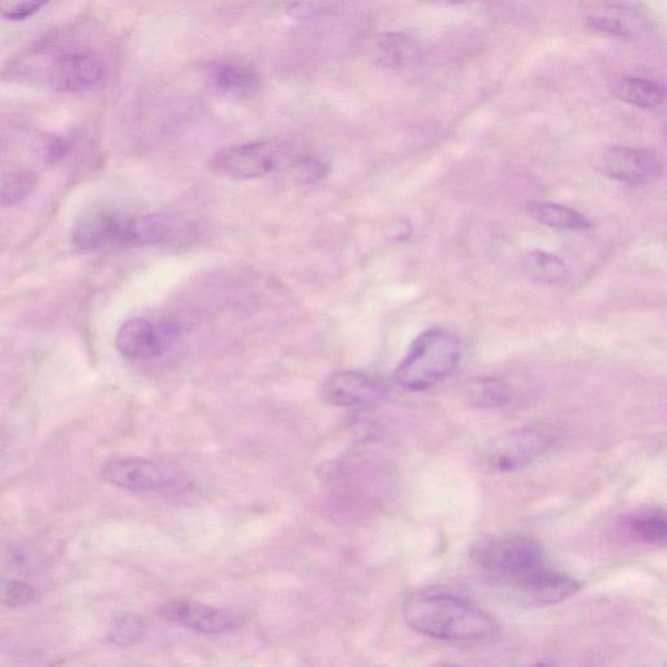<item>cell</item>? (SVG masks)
I'll return each mask as SVG.
<instances>
[{
    "instance_id": "6da1fadb",
    "label": "cell",
    "mask_w": 667,
    "mask_h": 667,
    "mask_svg": "<svg viewBox=\"0 0 667 667\" xmlns=\"http://www.w3.org/2000/svg\"><path fill=\"white\" fill-rule=\"evenodd\" d=\"M403 618L411 630L428 638L460 644H492L501 626L466 598L442 592H419L404 601Z\"/></svg>"
},
{
    "instance_id": "7a4b0ae2",
    "label": "cell",
    "mask_w": 667,
    "mask_h": 667,
    "mask_svg": "<svg viewBox=\"0 0 667 667\" xmlns=\"http://www.w3.org/2000/svg\"><path fill=\"white\" fill-rule=\"evenodd\" d=\"M471 557L486 578L516 593L548 567L540 545L522 535L490 537L473 548Z\"/></svg>"
},
{
    "instance_id": "3957f363",
    "label": "cell",
    "mask_w": 667,
    "mask_h": 667,
    "mask_svg": "<svg viewBox=\"0 0 667 667\" xmlns=\"http://www.w3.org/2000/svg\"><path fill=\"white\" fill-rule=\"evenodd\" d=\"M462 346L453 333L429 329L411 344L395 370V381L408 391H425L440 384L458 368Z\"/></svg>"
},
{
    "instance_id": "277c9868",
    "label": "cell",
    "mask_w": 667,
    "mask_h": 667,
    "mask_svg": "<svg viewBox=\"0 0 667 667\" xmlns=\"http://www.w3.org/2000/svg\"><path fill=\"white\" fill-rule=\"evenodd\" d=\"M292 158V149L282 142H245L219 150L210 159L209 169L226 178L255 179L283 169Z\"/></svg>"
},
{
    "instance_id": "5b68a950",
    "label": "cell",
    "mask_w": 667,
    "mask_h": 667,
    "mask_svg": "<svg viewBox=\"0 0 667 667\" xmlns=\"http://www.w3.org/2000/svg\"><path fill=\"white\" fill-rule=\"evenodd\" d=\"M552 434L539 428H522L501 434L486 443L481 460L494 472H514L529 466L548 453Z\"/></svg>"
},
{
    "instance_id": "8992f818",
    "label": "cell",
    "mask_w": 667,
    "mask_h": 667,
    "mask_svg": "<svg viewBox=\"0 0 667 667\" xmlns=\"http://www.w3.org/2000/svg\"><path fill=\"white\" fill-rule=\"evenodd\" d=\"M159 617L174 625L189 628L202 635H219L243 625V615L213 608L191 600H171L159 608Z\"/></svg>"
},
{
    "instance_id": "52a82bcc",
    "label": "cell",
    "mask_w": 667,
    "mask_h": 667,
    "mask_svg": "<svg viewBox=\"0 0 667 667\" xmlns=\"http://www.w3.org/2000/svg\"><path fill=\"white\" fill-rule=\"evenodd\" d=\"M189 230L188 223L170 214H146L119 217L114 245L145 247L174 242Z\"/></svg>"
},
{
    "instance_id": "ba28073f",
    "label": "cell",
    "mask_w": 667,
    "mask_h": 667,
    "mask_svg": "<svg viewBox=\"0 0 667 667\" xmlns=\"http://www.w3.org/2000/svg\"><path fill=\"white\" fill-rule=\"evenodd\" d=\"M601 163L610 178L630 185L652 184L662 172L656 153L630 146H611L602 154Z\"/></svg>"
},
{
    "instance_id": "9c48e42d",
    "label": "cell",
    "mask_w": 667,
    "mask_h": 667,
    "mask_svg": "<svg viewBox=\"0 0 667 667\" xmlns=\"http://www.w3.org/2000/svg\"><path fill=\"white\" fill-rule=\"evenodd\" d=\"M386 386L372 374L338 372L327 378L321 387V398L335 407L367 406L385 397Z\"/></svg>"
},
{
    "instance_id": "30bf717a",
    "label": "cell",
    "mask_w": 667,
    "mask_h": 667,
    "mask_svg": "<svg viewBox=\"0 0 667 667\" xmlns=\"http://www.w3.org/2000/svg\"><path fill=\"white\" fill-rule=\"evenodd\" d=\"M103 479L131 492H163L171 486L170 475L150 460L116 458L102 469Z\"/></svg>"
},
{
    "instance_id": "8fae6325",
    "label": "cell",
    "mask_w": 667,
    "mask_h": 667,
    "mask_svg": "<svg viewBox=\"0 0 667 667\" xmlns=\"http://www.w3.org/2000/svg\"><path fill=\"white\" fill-rule=\"evenodd\" d=\"M105 72V63L97 54L75 51L60 55L57 59L54 81L62 92H86L102 83Z\"/></svg>"
},
{
    "instance_id": "7c38bea8",
    "label": "cell",
    "mask_w": 667,
    "mask_h": 667,
    "mask_svg": "<svg viewBox=\"0 0 667 667\" xmlns=\"http://www.w3.org/2000/svg\"><path fill=\"white\" fill-rule=\"evenodd\" d=\"M587 23L602 33L622 38L638 37L651 28L647 14L627 3L598 4L588 12Z\"/></svg>"
},
{
    "instance_id": "4fadbf2b",
    "label": "cell",
    "mask_w": 667,
    "mask_h": 667,
    "mask_svg": "<svg viewBox=\"0 0 667 667\" xmlns=\"http://www.w3.org/2000/svg\"><path fill=\"white\" fill-rule=\"evenodd\" d=\"M115 344L120 354L128 359L148 360L162 354L165 339L152 322L132 318L120 327Z\"/></svg>"
},
{
    "instance_id": "5bb4252c",
    "label": "cell",
    "mask_w": 667,
    "mask_h": 667,
    "mask_svg": "<svg viewBox=\"0 0 667 667\" xmlns=\"http://www.w3.org/2000/svg\"><path fill=\"white\" fill-rule=\"evenodd\" d=\"M206 79L214 92L231 97H247L261 85L260 76L247 64L234 60H218L206 70Z\"/></svg>"
},
{
    "instance_id": "9a60e30c",
    "label": "cell",
    "mask_w": 667,
    "mask_h": 667,
    "mask_svg": "<svg viewBox=\"0 0 667 667\" xmlns=\"http://www.w3.org/2000/svg\"><path fill=\"white\" fill-rule=\"evenodd\" d=\"M580 588L578 580L546 567L518 595L529 605L549 606L576 595Z\"/></svg>"
},
{
    "instance_id": "2e32d148",
    "label": "cell",
    "mask_w": 667,
    "mask_h": 667,
    "mask_svg": "<svg viewBox=\"0 0 667 667\" xmlns=\"http://www.w3.org/2000/svg\"><path fill=\"white\" fill-rule=\"evenodd\" d=\"M118 215L109 212H92L84 215L73 228L72 242L79 251H97L114 245Z\"/></svg>"
},
{
    "instance_id": "e0dca14e",
    "label": "cell",
    "mask_w": 667,
    "mask_h": 667,
    "mask_svg": "<svg viewBox=\"0 0 667 667\" xmlns=\"http://www.w3.org/2000/svg\"><path fill=\"white\" fill-rule=\"evenodd\" d=\"M374 57L382 67L394 71L403 70L415 62L417 45L404 33L382 34L374 46Z\"/></svg>"
},
{
    "instance_id": "ac0fdd59",
    "label": "cell",
    "mask_w": 667,
    "mask_h": 667,
    "mask_svg": "<svg viewBox=\"0 0 667 667\" xmlns=\"http://www.w3.org/2000/svg\"><path fill=\"white\" fill-rule=\"evenodd\" d=\"M528 212L541 225L557 230L580 231L592 227V222L585 215L555 202H535L528 206Z\"/></svg>"
},
{
    "instance_id": "d6986e66",
    "label": "cell",
    "mask_w": 667,
    "mask_h": 667,
    "mask_svg": "<svg viewBox=\"0 0 667 667\" xmlns=\"http://www.w3.org/2000/svg\"><path fill=\"white\" fill-rule=\"evenodd\" d=\"M664 85L643 77H627L619 81L615 96L619 100L640 109H656L665 101Z\"/></svg>"
},
{
    "instance_id": "ffe728a7",
    "label": "cell",
    "mask_w": 667,
    "mask_h": 667,
    "mask_svg": "<svg viewBox=\"0 0 667 667\" xmlns=\"http://www.w3.org/2000/svg\"><path fill=\"white\" fill-rule=\"evenodd\" d=\"M626 528L632 537L644 544L664 545L666 542V515L661 510L635 512L626 519Z\"/></svg>"
},
{
    "instance_id": "44dd1931",
    "label": "cell",
    "mask_w": 667,
    "mask_h": 667,
    "mask_svg": "<svg viewBox=\"0 0 667 667\" xmlns=\"http://www.w3.org/2000/svg\"><path fill=\"white\" fill-rule=\"evenodd\" d=\"M522 268L529 278L542 283L565 281L568 269L562 258L545 251H529L523 256Z\"/></svg>"
},
{
    "instance_id": "7402d4cb",
    "label": "cell",
    "mask_w": 667,
    "mask_h": 667,
    "mask_svg": "<svg viewBox=\"0 0 667 667\" xmlns=\"http://www.w3.org/2000/svg\"><path fill=\"white\" fill-rule=\"evenodd\" d=\"M145 632L146 619L140 614L128 613L114 619L107 638L115 647L131 648L144 638Z\"/></svg>"
},
{
    "instance_id": "603a6c76",
    "label": "cell",
    "mask_w": 667,
    "mask_h": 667,
    "mask_svg": "<svg viewBox=\"0 0 667 667\" xmlns=\"http://www.w3.org/2000/svg\"><path fill=\"white\" fill-rule=\"evenodd\" d=\"M36 175L29 171L8 172L0 178V206L20 204L36 187Z\"/></svg>"
},
{
    "instance_id": "cb8c5ba5",
    "label": "cell",
    "mask_w": 667,
    "mask_h": 667,
    "mask_svg": "<svg viewBox=\"0 0 667 667\" xmlns=\"http://www.w3.org/2000/svg\"><path fill=\"white\" fill-rule=\"evenodd\" d=\"M468 394L471 395L473 402L483 407L501 406L509 399V390L505 382L494 378L476 381L468 390Z\"/></svg>"
},
{
    "instance_id": "d4e9b609",
    "label": "cell",
    "mask_w": 667,
    "mask_h": 667,
    "mask_svg": "<svg viewBox=\"0 0 667 667\" xmlns=\"http://www.w3.org/2000/svg\"><path fill=\"white\" fill-rule=\"evenodd\" d=\"M36 597V591L32 585L20 582V580H11L3 585L0 591V601L7 606H24L30 604Z\"/></svg>"
},
{
    "instance_id": "484cf974",
    "label": "cell",
    "mask_w": 667,
    "mask_h": 667,
    "mask_svg": "<svg viewBox=\"0 0 667 667\" xmlns=\"http://www.w3.org/2000/svg\"><path fill=\"white\" fill-rule=\"evenodd\" d=\"M45 2L0 3V16L11 21H23L37 14Z\"/></svg>"
},
{
    "instance_id": "4316f807",
    "label": "cell",
    "mask_w": 667,
    "mask_h": 667,
    "mask_svg": "<svg viewBox=\"0 0 667 667\" xmlns=\"http://www.w3.org/2000/svg\"><path fill=\"white\" fill-rule=\"evenodd\" d=\"M67 152L66 142L60 139H55L47 146L46 158L50 163H57L64 157Z\"/></svg>"
},
{
    "instance_id": "83f0119b",
    "label": "cell",
    "mask_w": 667,
    "mask_h": 667,
    "mask_svg": "<svg viewBox=\"0 0 667 667\" xmlns=\"http://www.w3.org/2000/svg\"><path fill=\"white\" fill-rule=\"evenodd\" d=\"M291 14L299 19H311L313 16L321 14V8L313 4H292Z\"/></svg>"
},
{
    "instance_id": "f1b7e54d",
    "label": "cell",
    "mask_w": 667,
    "mask_h": 667,
    "mask_svg": "<svg viewBox=\"0 0 667 667\" xmlns=\"http://www.w3.org/2000/svg\"><path fill=\"white\" fill-rule=\"evenodd\" d=\"M535 667H552V665L548 664V662L541 661L539 664L535 665Z\"/></svg>"
},
{
    "instance_id": "f546056e",
    "label": "cell",
    "mask_w": 667,
    "mask_h": 667,
    "mask_svg": "<svg viewBox=\"0 0 667 667\" xmlns=\"http://www.w3.org/2000/svg\"><path fill=\"white\" fill-rule=\"evenodd\" d=\"M445 667H462V666H456V665H447Z\"/></svg>"
}]
</instances>
